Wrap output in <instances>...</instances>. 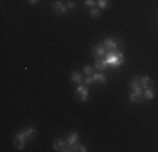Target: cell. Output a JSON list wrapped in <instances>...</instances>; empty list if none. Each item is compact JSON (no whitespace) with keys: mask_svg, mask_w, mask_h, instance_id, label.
I'll use <instances>...</instances> for the list:
<instances>
[{"mask_svg":"<svg viewBox=\"0 0 158 152\" xmlns=\"http://www.w3.org/2000/svg\"><path fill=\"white\" fill-rule=\"evenodd\" d=\"M103 46H104V49H106V56H108V54H114V52H118V47H121L123 42L121 41L113 39V37H108V39L103 41Z\"/></svg>","mask_w":158,"mask_h":152,"instance_id":"6da1fadb","label":"cell"},{"mask_svg":"<svg viewBox=\"0 0 158 152\" xmlns=\"http://www.w3.org/2000/svg\"><path fill=\"white\" fill-rule=\"evenodd\" d=\"M106 61L110 66H114V68H119L123 64V61H125V56H123L121 51L114 52V54H108L106 56Z\"/></svg>","mask_w":158,"mask_h":152,"instance_id":"7a4b0ae2","label":"cell"},{"mask_svg":"<svg viewBox=\"0 0 158 152\" xmlns=\"http://www.w3.org/2000/svg\"><path fill=\"white\" fill-rule=\"evenodd\" d=\"M76 98L79 101H88V98H89V90H88V85H77V88H76Z\"/></svg>","mask_w":158,"mask_h":152,"instance_id":"3957f363","label":"cell"},{"mask_svg":"<svg viewBox=\"0 0 158 152\" xmlns=\"http://www.w3.org/2000/svg\"><path fill=\"white\" fill-rule=\"evenodd\" d=\"M130 88H131V91H143V93H145V86H143V83H141V76H135V78L131 79Z\"/></svg>","mask_w":158,"mask_h":152,"instance_id":"277c9868","label":"cell"},{"mask_svg":"<svg viewBox=\"0 0 158 152\" xmlns=\"http://www.w3.org/2000/svg\"><path fill=\"white\" fill-rule=\"evenodd\" d=\"M93 56H94L96 59H99V58H106V49H104L103 42H101V44H96L94 47H93Z\"/></svg>","mask_w":158,"mask_h":152,"instance_id":"5b68a950","label":"cell"},{"mask_svg":"<svg viewBox=\"0 0 158 152\" xmlns=\"http://www.w3.org/2000/svg\"><path fill=\"white\" fill-rule=\"evenodd\" d=\"M52 10H54L56 14H66L67 12V5L64 2H61V0H57V2L52 3Z\"/></svg>","mask_w":158,"mask_h":152,"instance_id":"8992f818","label":"cell"},{"mask_svg":"<svg viewBox=\"0 0 158 152\" xmlns=\"http://www.w3.org/2000/svg\"><path fill=\"white\" fill-rule=\"evenodd\" d=\"M145 100V95H143V91H131L130 93V101H133V103H140V101Z\"/></svg>","mask_w":158,"mask_h":152,"instance_id":"52a82bcc","label":"cell"},{"mask_svg":"<svg viewBox=\"0 0 158 152\" xmlns=\"http://www.w3.org/2000/svg\"><path fill=\"white\" fill-rule=\"evenodd\" d=\"M52 145H54V150H57V152L67 150V142H66V140H62V139H56Z\"/></svg>","mask_w":158,"mask_h":152,"instance_id":"ba28073f","label":"cell"},{"mask_svg":"<svg viewBox=\"0 0 158 152\" xmlns=\"http://www.w3.org/2000/svg\"><path fill=\"white\" fill-rule=\"evenodd\" d=\"M66 142H67V149H69V147H73V145H76V144L79 142V135H77V132H71V134L67 135Z\"/></svg>","mask_w":158,"mask_h":152,"instance_id":"9c48e42d","label":"cell"},{"mask_svg":"<svg viewBox=\"0 0 158 152\" xmlns=\"http://www.w3.org/2000/svg\"><path fill=\"white\" fill-rule=\"evenodd\" d=\"M14 147H15V149H19V150H22V149L25 147V139H24L20 134H17L15 137H14Z\"/></svg>","mask_w":158,"mask_h":152,"instance_id":"30bf717a","label":"cell"},{"mask_svg":"<svg viewBox=\"0 0 158 152\" xmlns=\"http://www.w3.org/2000/svg\"><path fill=\"white\" fill-rule=\"evenodd\" d=\"M19 134L24 137L25 140H29V139H34V137H35V128H34V127H29V128H25V130H20Z\"/></svg>","mask_w":158,"mask_h":152,"instance_id":"8fae6325","label":"cell"},{"mask_svg":"<svg viewBox=\"0 0 158 152\" xmlns=\"http://www.w3.org/2000/svg\"><path fill=\"white\" fill-rule=\"evenodd\" d=\"M106 66H110V64H108V61H106V58H99V59H96L94 68H96L98 71H104V69H106Z\"/></svg>","mask_w":158,"mask_h":152,"instance_id":"7c38bea8","label":"cell"},{"mask_svg":"<svg viewBox=\"0 0 158 152\" xmlns=\"http://www.w3.org/2000/svg\"><path fill=\"white\" fill-rule=\"evenodd\" d=\"M71 81L73 83H76V85H81L84 79H82V76L81 73H77V71H74V73H71Z\"/></svg>","mask_w":158,"mask_h":152,"instance_id":"4fadbf2b","label":"cell"},{"mask_svg":"<svg viewBox=\"0 0 158 152\" xmlns=\"http://www.w3.org/2000/svg\"><path fill=\"white\" fill-rule=\"evenodd\" d=\"M93 76H94V83H99V85H106V76L101 73V71H99V73H94Z\"/></svg>","mask_w":158,"mask_h":152,"instance_id":"5bb4252c","label":"cell"},{"mask_svg":"<svg viewBox=\"0 0 158 152\" xmlns=\"http://www.w3.org/2000/svg\"><path fill=\"white\" fill-rule=\"evenodd\" d=\"M145 100H153L155 98V90L152 88V86H148V88H145Z\"/></svg>","mask_w":158,"mask_h":152,"instance_id":"9a60e30c","label":"cell"},{"mask_svg":"<svg viewBox=\"0 0 158 152\" xmlns=\"http://www.w3.org/2000/svg\"><path fill=\"white\" fill-rule=\"evenodd\" d=\"M89 15H91V19H99V15H101V9H89Z\"/></svg>","mask_w":158,"mask_h":152,"instance_id":"2e32d148","label":"cell"},{"mask_svg":"<svg viewBox=\"0 0 158 152\" xmlns=\"http://www.w3.org/2000/svg\"><path fill=\"white\" fill-rule=\"evenodd\" d=\"M67 150H79V152H86L88 149H86V145H82V144H76V145H73V147H69Z\"/></svg>","mask_w":158,"mask_h":152,"instance_id":"e0dca14e","label":"cell"},{"mask_svg":"<svg viewBox=\"0 0 158 152\" xmlns=\"http://www.w3.org/2000/svg\"><path fill=\"white\" fill-rule=\"evenodd\" d=\"M110 5V0H98V9H106V7Z\"/></svg>","mask_w":158,"mask_h":152,"instance_id":"ac0fdd59","label":"cell"},{"mask_svg":"<svg viewBox=\"0 0 158 152\" xmlns=\"http://www.w3.org/2000/svg\"><path fill=\"white\" fill-rule=\"evenodd\" d=\"M84 5L88 7V9H93L94 5H98V0H84Z\"/></svg>","mask_w":158,"mask_h":152,"instance_id":"d6986e66","label":"cell"},{"mask_svg":"<svg viewBox=\"0 0 158 152\" xmlns=\"http://www.w3.org/2000/svg\"><path fill=\"white\" fill-rule=\"evenodd\" d=\"M93 83H94V76L93 74H88L84 78V85H93Z\"/></svg>","mask_w":158,"mask_h":152,"instance_id":"ffe728a7","label":"cell"},{"mask_svg":"<svg viewBox=\"0 0 158 152\" xmlns=\"http://www.w3.org/2000/svg\"><path fill=\"white\" fill-rule=\"evenodd\" d=\"M82 71H84V74L86 76H88V74H94V66H84V69H82Z\"/></svg>","mask_w":158,"mask_h":152,"instance_id":"44dd1931","label":"cell"},{"mask_svg":"<svg viewBox=\"0 0 158 152\" xmlns=\"http://www.w3.org/2000/svg\"><path fill=\"white\" fill-rule=\"evenodd\" d=\"M66 5H67V10H69V9H74V7H76V2L69 0V2H66Z\"/></svg>","mask_w":158,"mask_h":152,"instance_id":"7402d4cb","label":"cell"},{"mask_svg":"<svg viewBox=\"0 0 158 152\" xmlns=\"http://www.w3.org/2000/svg\"><path fill=\"white\" fill-rule=\"evenodd\" d=\"M27 2H29V3H31V5H35V3H39V2H40V0H27Z\"/></svg>","mask_w":158,"mask_h":152,"instance_id":"603a6c76","label":"cell"}]
</instances>
